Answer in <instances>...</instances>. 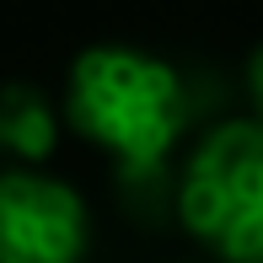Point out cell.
<instances>
[{
	"label": "cell",
	"mask_w": 263,
	"mask_h": 263,
	"mask_svg": "<svg viewBox=\"0 0 263 263\" xmlns=\"http://www.w3.org/2000/svg\"><path fill=\"white\" fill-rule=\"evenodd\" d=\"M86 204L49 172H0V263H70L86 253Z\"/></svg>",
	"instance_id": "cell-3"
},
{
	"label": "cell",
	"mask_w": 263,
	"mask_h": 263,
	"mask_svg": "<svg viewBox=\"0 0 263 263\" xmlns=\"http://www.w3.org/2000/svg\"><path fill=\"white\" fill-rule=\"evenodd\" d=\"M65 113L102 156H113L124 188L151 194L166 183L172 151L199 118V91L172 59L97 43L70 65Z\"/></svg>",
	"instance_id": "cell-1"
},
{
	"label": "cell",
	"mask_w": 263,
	"mask_h": 263,
	"mask_svg": "<svg viewBox=\"0 0 263 263\" xmlns=\"http://www.w3.org/2000/svg\"><path fill=\"white\" fill-rule=\"evenodd\" d=\"M242 91H247V113L263 118V43L247 54V65H242Z\"/></svg>",
	"instance_id": "cell-5"
},
{
	"label": "cell",
	"mask_w": 263,
	"mask_h": 263,
	"mask_svg": "<svg viewBox=\"0 0 263 263\" xmlns=\"http://www.w3.org/2000/svg\"><path fill=\"white\" fill-rule=\"evenodd\" d=\"M183 231L226 263H263V118L210 124L172 188Z\"/></svg>",
	"instance_id": "cell-2"
},
{
	"label": "cell",
	"mask_w": 263,
	"mask_h": 263,
	"mask_svg": "<svg viewBox=\"0 0 263 263\" xmlns=\"http://www.w3.org/2000/svg\"><path fill=\"white\" fill-rule=\"evenodd\" d=\"M59 145V113L38 86H0V151L16 161H43Z\"/></svg>",
	"instance_id": "cell-4"
}]
</instances>
